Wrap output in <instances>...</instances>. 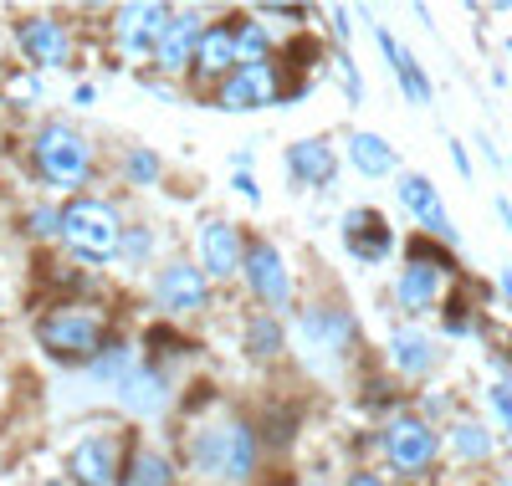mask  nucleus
Here are the masks:
<instances>
[{
  "label": "nucleus",
  "mask_w": 512,
  "mask_h": 486,
  "mask_svg": "<svg viewBox=\"0 0 512 486\" xmlns=\"http://www.w3.org/2000/svg\"><path fill=\"white\" fill-rule=\"evenodd\" d=\"M241 282H246V292L256 297V307H267V313H282V307L292 302V272H287L282 251H277V246H272L267 236L246 241Z\"/></svg>",
  "instance_id": "7"
},
{
  "label": "nucleus",
  "mask_w": 512,
  "mask_h": 486,
  "mask_svg": "<svg viewBox=\"0 0 512 486\" xmlns=\"http://www.w3.org/2000/svg\"><path fill=\"white\" fill-rule=\"evenodd\" d=\"M497 215L507 220V231H512V200H497Z\"/></svg>",
  "instance_id": "42"
},
{
  "label": "nucleus",
  "mask_w": 512,
  "mask_h": 486,
  "mask_svg": "<svg viewBox=\"0 0 512 486\" xmlns=\"http://www.w3.org/2000/svg\"><path fill=\"white\" fill-rule=\"evenodd\" d=\"M333 67H338V77H344V93H349V103L359 108V103H364V77H359L354 57H344V52H338V57H333Z\"/></svg>",
  "instance_id": "34"
},
{
  "label": "nucleus",
  "mask_w": 512,
  "mask_h": 486,
  "mask_svg": "<svg viewBox=\"0 0 512 486\" xmlns=\"http://www.w3.org/2000/svg\"><path fill=\"white\" fill-rule=\"evenodd\" d=\"M502 297L512 302V272H502Z\"/></svg>",
  "instance_id": "43"
},
{
  "label": "nucleus",
  "mask_w": 512,
  "mask_h": 486,
  "mask_svg": "<svg viewBox=\"0 0 512 486\" xmlns=\"http://www.w3.org/2000/svg\"><path fill=\"white\" fill-rule=\"evenodd\" d=\"M231 164H236V174H246V169L256 164V154H251V149H236V159H231Z\"/></svg>",
  "instance_id": "41"
},
{
  "label": "nucleus",
  "mask_w": 512,
  "mask_h": 486,
  "mask_svg": "<svg viewBox=\"0 0 512 486\" xmlns=\"http://www.w3.org/2000/svg\"><path fill=\"white\" fill-rule=\"evenodd\" d=\"M16 47L31 67H67L72 62V36L52 16H21L16 21Z\"/></svg>",
  "instance_id": "16"
},
{
  "label": "nucleus",
  "mask_w": 512,
  "mask_h": 486,
  "mask_svg": "<svg viewBox=\"0 0 512 486\" xmlns=\"http://www.w3.org/2000/svg\"><path fill=\"white\" fill-rule=\"evenodd\" d=\"M118 261H123V267H134V272H144L154 261V226H128L123 241H118Z\"/></svg>",
  "instance_id": "31"
},
{
  "label": "nucleus",
  "mask_w": 512,
  "mask_h": 486,
  "mask_svg": "<svg viewBox=\"0 0 512 486\" xmlns=\"http://www.w3.org/2000/svg\"><path fill=\"white\" fill-rule=\"evenodd\" d=\"M441 446H446V435L425 420L420 410H400V415H390V425L379 430V451H384V461H390L400 476L431 471L436 456H441Z\"/></svg>",
  "instance_id": "6"
},
{
  "label": "nucleus",
  "mask_w": 512,
  "mask_h": 486,
  "mask_svg": "<svg viewBox=\"0 0 512 486\" xmlns=\"http://www.w3.org/2000/svg\"><path fill=\"white\" fill-rule=\"evenodd\" d=\"M344 486H395V481H384L379 471H354V476H349Z\"/></svg>",
  "instance_id": "40"
},
{
  "label": "nucleus",
  "mask_w": 512,
  "mask_h": 486,
  "mask_svg": "<svg viewBox=\"0 0 512 486\" xmlns=\"http://www.w3.org/2000/svg\"><path fill=\"white\" fill-rule=\"evenodd\" d=\"M451 272L431 267V261H405L400 277H395V302L405 307V313H431V307L441 302V282Z\"/></svg>",
  "instance_id": "22"
},
{
  "label": "nucleus",
  "mask_w": 512,
  "mask_h": 486,
  "mask_svg": "<svg viewBox=\"0 0 512 486\" xmlns=\"http://www.w3.org/2000/svg\"><path fill=\"white\" fill-rule=\"evenodd\" d=\"M241 261H246L241 226L226 215H210L200 226V272L210 282H231V277H241Z\"/></svg>",
  "instance_id": "11"
},
{
  "label": "nucleus",
  "mask_w": 512,
  "mask_h": 486,
  "mask_svg": "<svg viewBox=\"0 0 512 486\" xmlns=\"http://www.w3.org/2000/svg\"><path fill=\"white\" fill-rule=\"evenodd\" d=\"M231 190H236L246 205H262V190H256V180H251V174H231Z\"/></svg>",
  "instance_id": "37"
},
{
  "label": "nucleus",
  "mask_w": 512,
  "mask_h": 486,
  "mask_svg": "<svg viewBox=\"0 0 512 486\" xmlns=\"http://www.w3.org/2000/svg\"><path fill=\"white\" fill-rule=\"evenodd\" d=\"M349 164L364 174V180H384V174H395V169H400V149L384 139V134L354 128V134H349Z\"/></svg>",
  "instance_id": "24"
},
{
  "label": "nucleus",
  "mask_w": 512,
  "mask_h": 486,
  "mask_svg": "<svg viewBox=\"0 0 512 486\" xmlns=\"http://www.w3.org/2000/svg\"><path fill=\"white\" fill-rule=\"evenodd\" d=\"M123 486H175V466H169V456H159V451L134 446V451H128Z\"/></svg>",
  "instance_id": "28"
},
{
  "label": "nucleus",
  "mask_w": 512,
  "mask_h": 486,
  "mask_svg": "<svg viewBox=\"0 0 512 486\" xmlns=\"http://www.w3.org/2000/svg\"><path fill=\"white\" fill-rule=\"evenodd\" d=\"M144 348H159V359H185V338L169 328V323H154V328H144Z\"/></svg>",
  "instance_id": "32"
},
{
  "label": "nucleus",
  "mask_w": 512,
  "mask_h": 486,
  "mask_svg": "<svg viewBox=\"0 0 512 486\" xmlns=\"http://www.w3.org/2000/svg\"><path fill=\"white\" fill-rule=\"evenodd\" d=\"M11 93H16V98H41V82H36V77H21V72H16V77H11Z\"/></svg>",
  "instance_id": "39"
},
{
  "label": "nucleus",
  "mask_w": 512,
  "mask_h": 486,
  "mask_svg": "<svg viewBox=\"0 0 512 486\" xmlns=\"http://www.w3.org/2000/svg\"><path fill=\"white\" fill-rule=\"evenodd\" d=\"M507 369H512V343H507Z\"/></svg>",
  "instance_id": "44"
},
{
  "label": "nucleus",
  "mask_w": 512,
  "mask_h": 486,
  "mask_svg": "<svg viewBox=\"0 0 512 486\" xmlns=\"http://www.w3.org/2000/svg\"><path fill=\"white\" fill-rule=\"evenodd\" d=\"M118 405L134 420H159L169 405H175V384H169V374L149 359V364H139L134 374H128V384L118 389Z\"/></svg>",
  "instance_id": "17"
},
{
  "label": "nucleus",
  "mask_w": 512,
  "mask_h": 486,
  "mask_svg": "<svg viewBox=\"0 0 512 486\" xmlns=\"http://www.w3.org/2000/svg\"><path fill=\"white\" fill-rule=\"evenodd\" d=\"M287 174L297 190H328L338 180V149L328 139H297L287 149Z\"/></svg>",
  "instance_id": "20"
},
{
  "label": "nucleus",
  "mask_w": 512,
  "mask_h": 486,
  "mask_svg": "<svg viewBox=\"0 0 512 486\" xmlns=\"http://www.w3.org/2000/svg\"><path fill=\"white\" fill-rule=\"evenodd\" d=\"M384 364H390L400 379H425L441 364V343L431 333H420V328H395L390 343H384Z\"/></svg>",
  "instance_id": "19"
},
{
  "label": "nucleus",
  "mask_w": 512,
  "mask_h": 486,
  "mask_svg": "<svg viewBox=\"0 0 512 486\" xmlns=\"http://www.w3.org/2000/svg\"><path fill=\"white\" fill-rule=\"evenodd\" d=\"M446 446H451L461 461H492L497 440H492V430L477 425V420H456V425L446 430Z\"/></svg>",
  "instance_id": "29"
},
{
  "label": "nucleus",
  "mask_w": 512,
  "mask_h": 486,
  "mask_svg": "<svg viewBox=\"0 0 512 486\" xmlns=\"http://www.w3.org/2000/svg\"><path fill=\"white\" fill-rule=\"evenodd\" d=\"M169 16H175V11H169V6H159V0H144V6H139V0H134V6H118L108 21V31L118 36V47H123V57H159V41H164V31H169Z\"/></svg>",
  "instance_id": "8"
},
{
  "label": "nucleus",
  "mask_w": 512,
  "mask_h": 486,
  "mask_svg": "<svg viewBox=\"0 0 512 486\" xmlns=\"http://www.w3.org/2000/svg\"><path fill=\"white\" fill-rule=\"evenodd\" d=\"M26 231H31L36 241H47V236H62V205H36V210L26 215Z\"/></svg>",
  "instance_id": "33"
},
{
  "label": "nucleus",
  "mask_w": 512,
  "mask_h": 486,
  "mask_svg": "<svg viewBox=\"0 0 512 486\" xmlns=\"http://www.w3.org/2000/svg\"><path fill=\"white\" fill-rule=\"evenodd\" d=\"M154 302L164 307L169 318H200L205 307H210V277L195 267V261H169V267L154 277Z\"/></svg>",
  "instance_id": "9"
},
{
  "label": "nucleus",
  "mask_w": 512,
  "mask_h": 486,
  "mask_svg": "<svg viewBox=\"0 0 512 486\" xmlns=\"http://www.w3.org/2000/svg\"><path fill=\"white\" fill-rule=\"evenodd\" d=\"M123 215L113 200L103 195H72L62 205V241L72 246L77 261H93V267H108L118 261V241H123Z\"/></svg>",
  "instance_id": "4"
},
{
  "label": "nucleus",
  "mask_w": 512,
  "mask_h": 486,
  "mask_svg": "<svg viewBox=\"0 0 512 486\" xmlns=\"http://www.w3.org/2000/svg\"><path fill=\"white\" fill-rule=\"evenodd\" d=\"M205 16H200V6H185V11H175L169 16V31H164V41H159V57H154V72H164V77H180V72H190L195 67V52H200V36H205Z\"/></svg>",
  "instance_id": "15"
},
{
  "label": "nucleus",
  "mask_w": 512,
  "mask_h": 486,
  "mask_svg": "<svg viewBox=\"0 0 512 486\" xmlns=\"http://www.w3.org/2000/svg\"><path fill=\"white\" fill-rule=\"evenodd\" d=\"M364 405H369V410H390V405H395V384L379 379V374L364 379Z\"/></svg>",
  "instance_id": "35"
},
{
  "label": "nucleus",
  "mask_w": 512,
  "mask_h": 486,
  "mask_svg": "<svg viewBox=\"0 0 512 486\" xmlns=\"http://www.w3.org/2000/svg\"><path fill=\"white\" fill-rule=\"evenodd\" d=\"M231 26H236V52H241V67H262V62H272L277 57V47H272V31L256 21V16H231Z\"/></svg>",
  "instance_id": "27"
},
{
  "label": "nucleus",
  "mask_w": 512,
  "mask_h": 486,
  "mask_svg": "<svg viewBox=\"0 0 512 486\" xmlns=\"http://www.w3.org/2000/svg\"><path fill=\"white\" fill-rule=\"evenodd\" d=\"M297 430H303V405H292V400H272L262 425H256V435H262V446L267 451H287Z\"/></svg>",
  "instance_id": "26"
},
{
  "label": "nucleus",
  "mask_w": 512,
  "mask_h": 486,
  "mask_svg": "<svg viewBox=\"0 0 512 486\" xmlns=\"http://www.w3.org/2000/svg\"><path fill=\"white\" fill-rule=\"evenodd\" d=\"M507 435H512V425H507Z\"/></svg>",
  "instance_id": "45"
},
{
  "label": "nucleus",
  "mask_w": 512,
  "mask_h": 486,
  "mask_svg": "<svg viewBox=\"0 0 512 486\" xmlns=\"http://www.w3.org/2000/svg\"><path fill=\"white\" fill-rule=\"evenodd\" d=\"M134 369H139V353H134V343L108 338V348H103L98 359L88 364V379H93V384H103V389H123Z\"/></svg>",
  "instance_id": "25"
},
{
  "label": "nucleus",
  "mask_w": 512,
  "mask_h": 486,
  "mask_svg": "<svg viewBox=\"0 0 512 486\" xmlns=\"http://www.w3.org/2000/svg\"><path fill=\"white\" fill-rule=\"evenodd\" d=\"M297 343H303V359L313 364H344L359 348V318L344 302H308L292 323Z\"/></svg>",
  "instance_id": "5"
},
{
  "label": "nucleus",
  "mask_w": 512,
  "mask_h": 486,
  "mask_svg": "<svg viewBox=\"0 0 512 486\" xmlns=\"http://www.w3.org/2000/svg\"><path fill=\"white\" fill-rule=\"evenodd\" d=\"M123 180L134 185V190H154V185L164 180V159H159L154 149H144V144L123 149Z\"/></svg>",
  "instance_id": "30"
},
{
  "label": "nucleus",
  "mask_w": 512,
  "mask_h": 486,
  "mask_svg": "<svg viewBox=\"0 0 512 486\" xmlns=\"http://www.w3.org/2000/svg\"><path fill=\"white\" fill-rule=\"evenodd\" d=\"M344 246L354 261H364V267H379V261H390L395 251V226L384 220V210L374 205H354L344 215Z\"/></svg>",
  "instance_id": "14"
},
{
  "label": "nucleus",
  "mask_w": 512,
  "mask_h": 486,
  "mask_svg": "<svg viewBox=\"0 0 512 486\" xmlns=\"http://www.w3.org/2000/svg\"><path fill=\"white\" fill-rule=\"evenodd\" d=\"M267 103H282V72H277V57L262 62V67H241L236 77H226L216 87V108L221 113H256Z\"/></svg>",
  "instance_id": "10"
},
{
  "label": "nucleus",
  "mask_w": 512,
  "mask_h": 486,
  "mask_svg": "<svg viewBox=\"0 0 512 486\" xmlns=\"http://www.w3.org/2000/svg\"><path fill=\"white\" fill-rule=\"evenodd\" d=\"M185 461H190V471L200 481L246 486L256 476V461H262V435H256V425L241 420V415H221V420L190 430Z\"/></svg>",
  "instance_id": "1"
},
{
  "label": "nucleus",
  "mask_w": 512,
  "mask_h": 486,
  "mask_svg": "<svg viewBox=\"0 0 512 486\" xmlns=\"http://www.w3.org/2000/svg\"><path fill=\"white\" fill-rule=\"evenodd\" d=\"M395 195H400V205L420 220V236H431V241H441V246H456V226H451V215H446V205H441V190L425 180V174L405 169L400 185H395Z\"/></svg>",
  "instance_id": "13"
},
{
  "label": "nucleus",
  "mask_w": 512,
  "mask_h": 486,
  "mask_svg": "<svg viewBox=\"0 0 512 486\" xmlns=\"http://www.w3.org/2000/svg\"><path fill=\"white\" fill-rule=\"evenodd\" d=\"M451 164H456L461 180H472V154H466V144H456V139H451Z\"/></svg>",
  "instance_id": "38"
},
{
  "label": "nucleus",
  "mask_w": 512,
  "mask_h": 486,
  "mask_svg": "<svg viewBox=\"0 0 512 486\" xmlns=\"http://www.w3.org/2000/svg\"><path fill=\"white\" fill-rule=\"evenodd\" d=\"M31 164L41 174V185H52V190H82L98 174V149H93L88 134H77L72 123L47 118L31 134Z\"/></svg>",
  "instance_id": "2"
},
{
  "label": "nucleus",
  "mask_w": 512,
  "mask_h": 486,
  "mask_svg": "<svg viewBox=\"0 0 512 486\" xmlns=\"http://www.w3.org/2000/svg\"><path fill=\"white\" fill-rule=\"evenodd\" d=\"M241 353L251 364H277L287 353V328L277 313H267V307H256V313H246L241 323Z\"/></svg>",
  "instance_id": "23"
},
{
  "label": "nucleus",
  "mask_w": 512,
  "mask_h": 486,
  "mask_svg": "<svg viewBox=\"0 0 512 486\" xmlns=\"http://www.w3.org/2000/svg\"><path fill=\"white\" fill-rule=\"evenodd\" d=\"M195 82H226V77H236L241 72V52H236V26H231V16L226 21H210L205 26V36H200V52H195Z\"/></svg>",
  "instance_id": "18"
},
{
  "label": "nucleus",
  "mask_w": 512,
  "mask_h": 486,
  "mask_svg": "<svg viewBox=\"0 0 512 486\" xmlns=\"http://www.w3.org/2000/svg\"><path fill=\"white\" fill-rule=\"evenodd\" d=\"M123 471L128 466L118 461V435H108V430L82 435L77 446H72V456H67V476L77 486H118Z\"/></svg>",
  "instance_id": "12"
},
{
  "label": "nucleus",
  "mask_w": 512,
  "mask_h": 486,
  "mask_svg": "<svg viewBox=\"0 0 512 486\" xmlns=\"http://www.w3.org/2000/svg\"><path fill=\"white\" fill-rule=\"evenodd\" d=\"M487 400H492V410L512 425V384H492V389H487Z\"/></svg>",
  "instance_id": "36"
},
{
  "label": "nucleus",
  "mask_w": 512,
  "mask_h": 486,
  "mask_svg": "<svg viewBox=\"0 0 512 486\" xmlns=\"http://www.w3.org/2000/svg\"><path fill=\"white\" fill-rule=\"evenodd\" d=\"M36 343L52 353L57 364L67 369H88L98 353L108 348V318L98 307H77V302H62L52 313L36 318Z\"/></svg>",
  "instance_id": "3"
},
{
  "label": "nucleus",
  "mask_w": 512,
  "mask_h": 486,
  "mask_svg": "<svg viewBox=\"0 0 512 486\" xmlns=\"http://www.w3.org/2000/svg\"><path fill=\"white\" fill-rule=\"evenodd\" d=\"M374 41H379L384 62H390V72H395V82H400V93H405L415 108H431V103H436V87H431V77H425V67H420L384 26H374Z\"/></svg>",
  "instance_id": "21"
}]
</instances>
